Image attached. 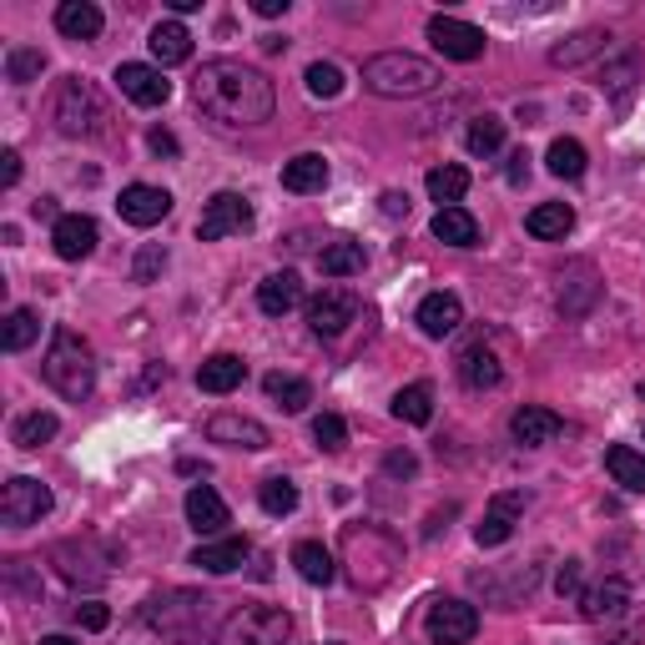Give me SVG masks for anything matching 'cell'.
<instances>
[{
	"instance_id": "cell-18",
	"label": "cell",
	"mask_w": 645,
	"mask_h": 645,
	"mask_svg": "<svg viewBox=\"0 0 645 645\" xmlns=\"http://www.w3.org/2000/svg\"><path fill=\"white\" fill-rule=\"evenodd\" d=\"M540 585V565H514L510 570V580H494V575H474V591L484 595V601H494V605H520L530 591Z\"/></svg>"
},
{
	"instance_id": "cell-32",
	"label": "cell",
	"mask_w": 645,
	"mask_h": 645,
	"mask_svg": "<svg viewBox=\"0 0 645 645\" xmlns=\"http://www.w3.org/2000/svg\"><path fill=\"white\" fill-rule=\"evenodd\" d=\"M283 187L288 192H323L329 187V162L318 152L293 157V162H283Z\"/></svg>"
},
{
	"instance_id": "cell-43",
	"label": "cell",
	"mask_w": 645,
	"mask_h": 645,
	"mask_svg": "<svg viewBox=\"0 0 645 645\" xmlns=\"http://www.w3.org/2000/svg\"><path fill=\"white\" fill-rule=\"evenodd\" d=\"M41 71H46V51H36V46H11V51H6V81L31 87Z\"/></svg>"
},
{
	"instance_id": "cell-7",
	"label": "cell",
	"mask_w": 645,
	"mask_h": 645,
	"mask_svg": "<svg viewBox=\"0 0 645 645\" xmlns=\"http://www.w3.org/2000/svg\"><path fill=\"white\" fill-rule=\"evenodd\" d=\"M288 641H293V615L283 605H242L218 631V645H288Z\"/></svg>"
},
{
	"instance_id": "cell-52",
	"label": "cell",
	"mask_w": 645,
	"mask_h": 645,
	"mask_svg": "<svg viewBox=\"0 0 645 645\" xmlns=\"http://www.w3.org/2000/svg\"><path fill=\"white\" fill-rule=\"evenodd\" d=\"M383 474H394V480H414V474H419V460L409 454V449H394V454L383 460Z\"/></svg>"
},
{
	"instance_id": "cell-61",
	"label": "cell",
	"mask_w": 645,
	"mask_h": 645,
	"mask_svg": "<svg viewBox=\"0 0 645 645\" xmlns=\"http://www.w3.org/2000/svg\"><path fill=\"white\" fill-rule=\"evenodd\" d=\"M41 645H77V641H71V635H46Z\"/></svg>"
},
{
	"instance_id": "cell-17",
	"label": "cell",
	"mask_w": 645,
	"mask_h": 645,
	"mask_svg": "<svg viewBox=\"0 0 645 645\" xmlns=\"http://www.w3.org/2000/svg\"><path fill=\"white\" fill-rule=\"evenodd\" d=\"M121 218L132 222V228H157V222L172 212V192L167 187H147V182H132L121 192Z\"/></svg>"
},
{
	"instance_id": "cell-5",
	"label": "cell",
	"mask_w": 645,
	"mask_h": 645,
	"mask_svg": "<svg viewBox=\"0 0 645 645\" xmlns=\"http://www.w3.org/2000/svg\"><path fill=\"white\" fill-rule=\"evenodd\" d=\"M51 565L61 570L67 585H87V591H97V585H107V580L117 575L121 545H111V540H101V535L61 540V545L51 550Z\"/></svg>"
},
{
	"instance_id": "cell-2",
	"label": "cell",
	"mask_w": 645,
	"mask_h": 645,
	"mask_svg": "<svg viewBox=\"0 0 645 645\" xmlns=\"http://www.w3.org/2000/svg\"><path fill=\"white\" fill-rule=\"evenodd\" d=\"M343 565L359 591H383L404 565V545L383 525H349L343 530Z\"/></svg>"
},
{
	"instance_id": "cell-42",
	"label": "cell",
	"mask_w": 645,
	"mask_h": 645,
	"mask_svg": "<svg viewBox=\"0 0 645 645\" xmlns=\"http://www.w3.org/2000/svg\"><path fill=\"white\" fill-rule=\"evenodd\" d=\"M394 419H404V424H429V419H434V394H429V383H409V389H399Z\"/></svg>"
},
{
	"instance_id": "cell-54",
	"label": "cell",
	"mask_w": 645,
	"mask_h": 645,
	"mask_svg": "<svg viewBox=\"0 0 645 645\" xmlns=\"http://www.w3.org/2000/svg\"><path fill=\"white\" fill-rule=\"evenodd\" d=\"M77 621L87 625V631H107L111 611H107V605H77Z\"/></svg>"
},
{
	"instance_id": "cell-36",
	"label": "cell",
	"mask_w": 645,
	"mask_h": 645,
	"mask_svg": "<svg viewBox=\"0 0 645 645\" xmlns=\"http://www.w3.org/2000/svg\"><path fill=\"white\" fill-rule=\"evenodd\" d=\"M363 242H349V238H339V242H329V248L318 252V268H323V278H353V273H363Z\"/></svg>"
},
{
	"instance_id": "cell-55",
	"label": "cell",
	"mask_w": 645,
	"mask_h": 645,
	"mask_svg": "<svg viewBox=\"0 0 645 645\" xmlns=\"http://www.w3.org/2000/svg\"><path fill=\"white\" fill-rule=\"evenodd\" d=\"M555 591H560V595H575V591H580V560H565V565H560Z\"/></svg>"
},
{
	"instance_id": "cell-4",
	"label": "cell",
	"mask_w": 645,
	"mask_h": 645,
	"mask_svg": "<svg viewBox=\"0 0 645 645\" xmlns=\"http://www.w3.org/2000/svg\"><path fill=\"white\" fill-rule=\"evenodd\" d=\"M363 87L373 97H389V101H404V97H429L439 87V67L424 61L414 51H383L363 61Z\"/></svg>"
},
{
	"instance_id": "cell-9",
	"label": "cell",
	"mask_w": 645,
	"mask_h": 645,
	"mask_svg": "<svg viewBox=\"0 0 645 645\" xmlns=\"http://www.w3.org/2000/svg\"><path fill=\"white\" fill-rule=\"evenodd\" d=\"M51 490H46L41 480H31V474H16V480H6V490H0V520H6V530H31L41 525L46 514H51Z\"/></svg>"
},
{
	"instance_id": "cell-27",
	"label": "cell",
	"mask_w": 645,
	"mask_h": 645,
	"mask_svg": "<svg viewBox=\"0 0 645 645\" xmlns=\"http://www.w3.org/2000/svg\"><path fill=\"white\" fill-rule=\"evenodd\" d=\"M248 540H212V545H198L192 550V565L208 570V575H232V570H242V560H248Z\"/></svg>"
},
{
	"instance_id": "cell-25",
	"label": "cell",
	"mask_w": 645,
	"mask_h": 645,
	"mask_svg": "<svg viewBox=\"0 0 645 645\" xmlns=\"http://www.w3.org/2000/svg\"><path fill=\"white\" fill-rule=\"evenodd\" d=\"M460 323H464V303L454 293H429L424 303H419V329H424L429 339H449Z\"/></svg>"
},
{
	"instance_id": "cell-19",
	"label": "cell",
	"mask_w": 645,
	"mask_h": 645,
	"mask_svg": "<svg viewBox=\"0 0 645 645\" xmlns=\"http://www.w3.org/2000/svg\"><path fill=\"white\" fill-rule=\"evenodd\" d=\"M520 510H525V494H494V504L484 510L480 525H474V540H480L484 550L504 545V540L514 535V520H520Z\"/></svg>"
},
{
	"instance_id": "cell-60",
	"label": "cell",
	"mask_w": 645,
	"mask_h": 645,
	"mask_svg": "<svg viewBox=\"0 0 645 645\" xmlns=\"http://www.w3.org/2000/svg\"><path fill=\"white\" fill-rule=\"evenodd\" d=\"M167 6H172L177 16H192V11H198V6H202V0H167Z\"/></svg>"
},
{
	"instance_id": "cell-14",
	"label": "cell",
	"mask_w": 645,
	"mask_h": 645,
	"mask_svg": "<svg viewBox=\"0 0 645 645\" xmlns=\"http://www.w3.org/2000/svg\"><path fill=\"white\" fill-rule=\"evenodd\" d=\"M595 303H601V273H595V263H591V258L565 263V273H560V313L585 318Z\"/></svg>"
},
{
	"instance_id": "cell-16",
	"label": "cell",
	"mask_w": 645,
	"mask_h": 645,
	"mask_svg": "<svg viewBox=\"0 0 645 645\" xmlns=\"http://www.w3.org/2000/svg\"><path fill=\"white\" fill-rule=\"evenodd\" d=\"M97 222L87 218V212H67V218H56L51 228V248L61 263H81V258H91L97 252Z\"/></svg>"
},
{
	"instance_id": "cell-49",
	"label": "cell",
	"mask_w": 645,
	"mask_h": 645,
	"mask_svg": "<svg viewBox=\"0 0 645 645\" xmlns=\"http://www.w3.org/2000/svg\"><path fill=\"white\" fill-rule=\"evenodd\" d=\"M6 591L41 601V580H31V560H6Z\"/></svg>"
},
{
	"instance_id": "cell-10",
	"label": "cell",
	"mask_w": 645,
	"mask_h": 645,
	"mask_svg": "<svg viewBox=\"0 0 645 645\" xmlns=\"http://www.w3.org/2000/svg\"><path fill=\"white\" fill-rule=\"evenodd\" d=\"M424 635L434 645H470L474 635H480V611H474L470 601H449V595H439V601H429Z\"/></svg>"
},
{
	"instance_id": "cell-31",
	"label": "cell",
	"mask_w": 645,
	"mask_h": 645,
	"mask_svg": "<svg viewBox=\"0 0 645 645\" xmlns=\"http://www.w3.org/2000/svg\"><path fill=\"white\" fill-rule=\"evenodd\" d=\"M429 228H434V238L449 242V248H474V242H480V222L464 208H439Z\"/></svg>"
},
{
	"instance_id": "cell-37",
	"label": "cell",
	"mask_w": 645,
	"mask_h": 645,
	"mask_svg": "<svg viewBox=\"0 0 645 645\" xmlns=\"http://www.w3.org/2000/svg\"><path fill=\"white\" fill-rule=\"evenodd\" d=\"M293 565H298V575L308 580V585H329L333 575H339V565H333V555L318 540H303V545L293 550Z\"/></svg>"
},
{
	"instance_id": "cell-45",
	"label": "cell",
	"mask_w": 645,
	"mask_h": 645,
	"mask_svg": "<svg viewBox=\"0 0 645 645\" xmlns=\"http://www.w3.org/2000/svg\"><path fill=\"white\" fill-rule=\"evenodd\" d=\"M464 142H470V152H474V157H494V152L504 147V121L484 111V117H474V121H470Z\"/></svg>"
},
{
	"instance_id": "cell-53",
	"label": "cell",
	"mask_w": 645,
	"mask_h": 645,
	"mask_svg": "<svg viewBox=\"0 0 645 645\" xmlns=\"http://www.w3.org/2000/svg\"><path fill=\"white\" fill-rule=\"evenodd\" d=\"M16 182H21V152L6 147V152H0V187H16Z\"/></svg>"
},
{
	"instance_id": "cell-34",
	"label": "cell",
	"mask_w": 645,
	"mask_h": 645,
	"mask_svg": "<svg viewBox=\"0 0 645 645\" xmlns=\"http://www.w3.org/2000/svg\"><path fill=\"white\" fill-rule=\"evenodd\" d=\"M263 389H268V399H273V404L283 409V414H303V409L313 404V383H308V379H293V373H268Z\"/></svg>"
},
{
	"instance_id": "cell-51",
	"label": "cell",
	"mask_w": 645,
	"mask_h": 645,
	"mask_svg": "<svg viewBox=\"0 0 645 645\" xmlns=\"http://www.w3.org/2000/svg\"><path fill=\"white\" fill-rule=\"evenodd\" d=\"M631 81H635V56H631V51H621V61H615V67H605V81H601V87L625 91Z\"/></svg>"
},
{
	"instance_id": "cell-12",
	"label": "cell",
	"mask_w": 645,
	"mask_h": 645,
	"mask_svg": "<svg viewBox=\"0 0 645 645\" xmlns=\"http://www.w3.org/2000/svg\"><path fill=\"white\" fill-rule=\"evenodd\" d=\"M429 41H434L439 56H449V61H480L484 56V31L470 21H460V16H434L429 21Z\"/></svg>"
},
{
	"instance_id": "cell-20",
	"label": "cell",
	"mask_w": 645,
	"mask_h": 645,
	"mask_svg": "<svg viewBox=\"0 0 645 645\" xmlns=\"http://www.w3.org/2000/svg\"><path fill=\"white\" fill-rule=\"evenodd\" d=\"M208 439H212V444H228V449H268V444H273V434H268L258 419H248V414H218L208 424Z\"/></svg>"
},
{
	"instance_id": "cell-44",
	"label": "cell",
	"mask_w": 645,
	"mask_h": 645,
	"mask_svg": "<svg viewBox=\"0 0 645 645\" xmlns=\"http://www.w3.org/2000/svg\"><path fill=\"white\" fill-rule=\"evenodd\" d=\"M545 162L555 177H570V182H575V177H585V147H580L575 137H555Z\"/></svg>"
},
{
	"instance_id": "cell-15",
	"label": "cell",
	"mask_w": 645,
	"mask_h": 645,
	"mask_svg": "<svg viewBox=\"0 0 645 645\" xmlns=\"http://www.w3.org/2000/svg\"><path fill=\"white\" fill-rule=\"evenodd\" d=\"M117 87H121V97L137 101V107H162V101L172 97V81L162 77V67H142V61H121Z\"/></svg>"
},
{
	"instance_id": "cell-39",
	"label": "cell",
	"mask_w": 645,
	"mask_h": 645,
	"mask_svg": "<svg viewBox=\"0 0 645 645\" xmlns=\"http://www.w3.org/2000/svg\"><path fill=\"white\" fill-rule=\"evenodd\" d=\"M36 339H41V318H36L31 308H11V313H6V333H0L6 353H26Z\"/></svg>"
},
{
	"instance_id": "cell-57",
	"label": "cell",
	"mask_w": 645,
	"mask_h": 645,
	"mask_svg": "<svg viewBox=\"0 0 645 645\" xmlns=\"http://www.w3.org/2000/svg\"><path fill=\"white\" fill-rule=\"evenodd\" d=\"M288 6H293V0H252V11L263 16V21H278V16H288Z\"/></svg>"
},
{
	"instance_id": "cell-6",
	"label": "cell",
	"mask_w": 645,
	"mask_h": 645,
	"mask_svg": "<svg viewBox=\"0 0 645 645\" xmlns=\"http://www.w3.org/2000/svg\"><path fill=\"white\" fill-rule=\"evenodd\" d=\"M51 121L61 137H97L107 127V107H101L97 87L81 77H67L56 87V101H51Z\"/></svg>"
},
{
	"instance_id": "cell-22",
	"label": "cell",
	"mask_w": 645,
	"mask_h": 645,
	"mask_svg": "<svg viewBox=\"0 0 645 645\" xmlns=\"http://www.w3.org/2000/svg\"><path fill=\"white\" fill-rule=\"evenodd\" d=\"M560 414L555 409H540V404H525L520 414L510 419V434H514V444L520 449H540V444H550V439H560Z\"/></svg>"
},
{
	"instance_id": "cell-35",
	"label": "cell",
	"mask_w": 645,
	"mask_h": 645,
	"mask_svg": "<svg viewBox=\"0 0 645 645\" xmlns=\"http://www.w3.org/2000/svg\"><path fill=\"white\" fill-rule=\"evenodd\" d=\"M525 228H530V238H540V242H560L570 228H575V212H570L565 202H540V208L525 218Z\"/></svg>"
},
{
	"instance_id": "cell-11",
	"label": "cell",
	"mask_w": 645,
	"mask_h": 645,
	"mask_svg": "<svg viewBox=\"0 0 645 645\" xmlns=\"http://www.w3.org/2000/svg\"><path fill=\"white\" fill-rule=\"evenodd\" d=\"M252 228V202L242 192H218V198L202 208V222H198V238L202 242H222L232 232H248Z\"/></svg>"
},
{
	"instance_id": "cell-41",
	"label": "cell",
	"mask_w": 645,
	"mask_h": 645,
	"mask_svg": "<svg viewBox=\"0 0 645 645\" xmlns=\"http://www.w3.org/2000/svg\"><path fill=\"white\" fill-rule=\"evenodd\" d=\"M460 379L470 383V389H494V383L504 379V369H500V359H494L490 349H470L460 359Z\"/></svg>"
},
{
	"instance_id": "cell-26",
	"label": "cell",
	"mask_w": 645,
	"mask_h": 645,
	"mask_svg": "<svg viewBox=\"0 0 645 645\" xmlns=\"http://www.w3.org/2000/svg\"><path fill=\"white\" fill-rule=\"evenodd\" d=\"M605 51H611V36L605 31H575L570 41H560L555 51H550V67L575 71V67H585V61H595V56H605Z\"/></svg>"
},
{
	"instance_id": "cell-46",
	"label": "cell",
	"mask_w": 645,
	"mask_h": 645,
	"mask_svg": "<svg viewBox=\"0 0 645 645\" xmlns=\"http://www.w3.org/2000/svg\"><path fill=\"white\" fill-rule=\"evenodd\" d=\"M258 504H263L268 514H293L298 510V484L288 480V474H273V480H263V490H258Z\"/></svg>"
},
{
	"instance_id": "cell-58",
	"label": "cell",
	"mask_w": 645,
	"mask_h": 645,
	"mask_svg": "<svg viewBox=\"0 0 645 645\" xmlns=\"http://www.w3.org/2000/svg\"><path fill=\"white\" fill-rule=\"evenodd\" d=\"M525 177H530V157H525V152H514V157H510V182L520 187Z\"/></svg>"
},
{
	"instance_id": "cell-8",
	"label": "cell",
	"mask_w": 645,
	"mask_h": 645,
	"mask_svg": "<svg viewBox=\"0 0 645 645\" xmlns=\"http://www.w3.org/2000/svg\"><path fill=\"white\" fill-rule=\"evenodd\" d=\"M218 601H208V595H192V591H167V595H152L147 601V625L162 635H192L202 621H208V611Z\"/></svg>"
},
{
	"instance_id": "cell-1",
	"label": "cell",
	"mask_w": 645,
	"mask_h": 645,
	"mask_svg": "<svg viewBox=\"0 0 645 645\" xmlns=\"http://www.w3.org/2000/svg\"><path fill=\"white\" fill-rule=\"evenodd\" d=\"M192 101L218 127H263L278 107V91L258 67H242V61H202V71L192 77Z\"/></svg>"
},
{
	"instance_id": "cell-40",
	"label": "cell",
	"mask_w": 645,
	"mask_h": 645,
	"mask_svg": "<svg viewBox=\"0 0 645 645\" xmlns=\"http://www.w3.org/2000/svg\"><path fill=\"white\" fill-rule=\"evenodd\" d=\"M56 429H61V419L56 414H46V409H36V414H21L16 419V449H41V444H51L56 439Z\"/></svg>"
},
{
	"instance_id": "cell-50",
	"label": "cell",
	"mask_w": 645,
	"mask_h": 645,
	"mask_svg": "<svg viewBox=\"0 0 645 645\" xmlns=\"http://www.w3.org/2000/svg\"><path fill=\"white\" fill-rule=\"evenodd\" d=\"M162 268H167V248H162V242H147V248L137 252L132 278H137V283H152V278L162 273Z\"/></svg>"
},
{
	"instance_id": "cell-56",
	"label": "cell",
	"mask_w": 645,
	"mask_h": 645,
	"mask_svg": "<svg viewBox=\"0 0 645 645\" xmlns=\"http://www.w3.org/2000/svg\"><path fill=\"white\" fill-rule=\"evenodd\" d=\"M147 142H152L157 157H177V137L167 132V127H152V137H147Z\"/></svg>"
},
{
	"instance_id": "cell-13",
	"label": "cell",
	"mask_w": 645,
	"mask_h": 645,
	"mask_svg": "<svg viewBox=\"0 0 645 645\" xmlns=\"http://www.w3.org/2000/svg\"><path fill=\"white\" fill-rule=\"evenodd\" d=\"M353 318H359V293H349V288H323V293L308 303V329H313L318 339H339Z\"/></svg>"
},
{
	"instance_id": "cell-30",
	"label": "cell",
	"mask_w": 645,
	"mask_h": 645,
	"mask_svg": "<svg viewBox=\"0 0 645 645\" xmlns=\"http://www.w3.org/2000/svg\"><path fill=\"white\" fill-rule=\"evenodd\" d=\"M147 46H152L157 67H182L187 56H192V36H187V26H177V21H157L152 36H147Z\"/></svg>"
},
{
	"instance_id": "cell-48",
	"label": "cell",
	"mask_w": 645,
	"mask_h": 645,
	"mask_svg": "<svg viewBox=\"0 0 645 645\" xmlns=\"http://www.w3.org/2000/svg\"><path fill=\"white\" fill-rule=\"evenodd\" d=\"M313 444L329 449V454H339V449L349 444V424H343L339 414H318L313 419Z\"/></svg>"
},
{
	"instance_id": "cell-59",
	"label": "cell",
	"mask_w": 645,
	"mask_h": 645,
	"mask_svg": "<svg viewBox=\"0 0 645 645\" xmlns=\"http://www.w3.org/2000/svg\"><path fill=\"white\" fill-rule=\"evenodd\" d=\"M383 212H389V218H399V212H409V198H399V192H383Z\"/></svg>"
},
{
	"instance_id": "cell-21",
	"label": "cell",
	"mask_w": 645,
	"mask_h": 645,
	"mask_svg": "<svg viewBox=\"0 0 645 645\" xmlns=\"http://www.w3.org/2000/svg\"><path fill=\"white\" fill-rule=\"evenodd\" d=\"M625 605H631V585H625V575H605L601 585H591V591L580 595V615H585V621H615Z\"/></svg>"
},
{
	"instance_id": "cell-28",
	"label": "cell",
	"mask_w": 645,
	"mask_h": 645,
	"mask_svg": "<svg viewBox=\"0 0 645 645\" xmlns=\"http://www.w3.org/2000/svg\"><path fill=\"white\" fill-rule=\"evenodd\" d=\"M242 379H248V363H242L238 353H212V359L198 369V389H202V394H232Z\"/></svg>"
},
{
	"instance_id": "cell-3",
	"label": "cell",
	"mask_w": 645,
	"mask_h": 645,
	"mask_svg": "<svg viewBox=\"0 0 645 645\" xmlns=\"http://www.w3.org/2000/svg\"><path fill=\"white\" fill-rule=\"evenodd\" d=\"M41 373H46V383H51L56 394L71 399V404L91 399V389H97V359H91V343L81 339L77 329H56Z\"/></svg>"
},
{
	"instance_id": "cell-24",
	"label": "cell",
	"mask_w": 645,
	"mask_h": 645,
	"mask_svg": "<svg viewBox=\"0 0 645 645\" xmlns=\"http://www.w3.org/2000/svg\"><path fill=\"white\" fill-rule=\"evenodd\" d=\"M101 26H107V16H101V6H91V0H61V6H56V31L71 36V41H97Z\"/></svg>"
},
{
	"instance_id": "cell-33",
	"label": "cell",
	"mask_w": 645,
	"mask_h": 645,
	"mask_svg": "<svg viewBox=\"0 0 645 645\" xmlns=\"http://www.w3.org/2000/svg\"><path fill=\"white\" fill-rule=\"evenodd\" d=\"M605 470H611L615 484H625L631 494H645V454L631 444H615L605 449Z\"/></svg>"
},
{
	"instance_id": "cell-47",
	"label": "cell",
	"mask_w": 645,
	"mask_h": 645,
	"mask_svg": "<svg viewBox=\"0 0 645 645\" xmlns=\"http://www.w3.org/2000/svg\"><path fill=\"white\" fill-rule=\"evenodd\" d=\"M308 91H313L318 101H333L343 91V71L333 67V61H313V67H308Z\"/></svg>"
},
{
	"instance_id": "cell-23",
	"label": "cell",
	"mask_w": 645,
	"mask_h": 645,
	"mask_svg": "<svg viewBox=\"0 0 645 645\" xmlns=\"http://www.w3.org/2000/svg\"><path fill=\"white\" fill-rule=\"evenodd\" d=\"M182 510H187V525L198 530V535H218L228 525V504H222V494L212 484H192Z\"/></svg>"
},
{
	"instance_id": "cell-29",
	"label": "cell",
	"mask_w": 645,
	"mask_h": 645,
	"mask_svg": "<svg viewBox=\"0 0 645 645\" xmlns=\"http://www.w3.org/2000/svg\"><path fill=\"white\" fill-rule=\"evenodd\" d=\"M298 303H303V283H298V273H273V278L258 283V308H263L268 318L293 313Z\"/></svg>"
},
{
	"instance_id": "cell-38",
	"label": "cell",
	"mask_w": 645,
	"mask_h": 645,
	"mask_svg": "<svg viewBox=\"0 0 645 645\" xmlns=\"http://www.w3.org/2000/svg\"><path fill=\"white\" fill-rule=\"evenodd\" d=\"M464 192H470V172H464V167H434V172H429V198H434L439 208H460Z\"/></svg>"
}]
</instances>
